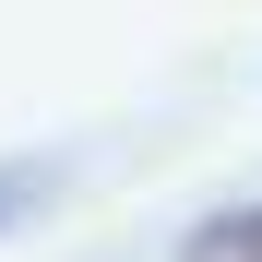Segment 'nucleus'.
<instances>
[{"mask_svg":"<svg viewBox=\"0 0 262 262\" xmlns=\"http://www.w3.org/2000/svg\"><path fill=\"white\" fill-rule=\"evenodd\" d=\"M179 262H262V203H238V214H214V227H191Z\"/></svg>","mask_w":262,"mask_h":262,"instance_id":"f257e3e1","label":"nucleus"},{"mask_svg":"<svg viewBox=\"0 0 262 262\" xmlns=\"http://www.w3.org/2000/svg\"><path fill=\"white\" fill-rule=\"evenodd\" d=\"M36 191H48V167H0V227H12V214H24Z\"/></svg>","mask_w":262,"mask_h":262,"instance_id":"f03ea898","label":"nucleus"}]
</instances>
